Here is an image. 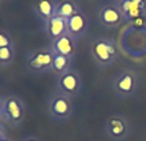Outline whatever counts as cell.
Here are the masks:
<instances>
[{
	"instance_id": "6da1fadb",
	"label": "cell",
	"mask_w": 146,
	"mask_h": 141,
	"mask_svg": "<svg viewBox=\"0 0 146 141\" xmlns=\"http://www.w3.org/2000/svg\"><path fill=\"white\" fill-rule=\"evenodd\" d=\"M83 82L81 74L71 67L70 70H67L66 73L60 74L56 77V89L57 93L67 96L72 99V97L78 96L82 90Z\"/></svg>"
},
{
	"instance_id": "7a4b0ae2",
	"label": "cell",
	"mask_w": 146,
	"mask_h": 141,
	"mask_svg": "<svg viewBox=\"0 0 146 141\" xmlns=\"http://www.w3.org/2000/svg\"><path fill=\"white\" fill-rule=\"evenodd\" d=\"M48 112L55 121H67L74 112L72 99L56 93L48 102Z\"/></svg>"
},
{
	"instance_id": "3957f363",
	"label": "cell",
	"mask_w": 146,
	"mask_h": 141,
	"mask_svg": "<svg viewBox=\"0 0 146 141\" xmlns=\"http://www.w3.org/2000/svg\"><path fill=\"white\" fill-rule=\"evenodd\" d=\"M131 125L126 116L123 115H113L105 122L104 132L105 136L111 141H123L126 140L130 134Z\"/></svg>"
},
{
	"instance_id": "277c9868",
	"label": "cell",
	"mask_w": 146,
	"mask_h": 141,
	"mask_svg": "<svg viewBox=\"0 0 146 141\" xmlns=\"http://www.w3.org/2000/svg\"><path fill=\"white\" fill-rule=\"evenodd\" d=\"M113 92L121 99L131 97L138 89V77L133 70H126L115 78L112 85Z\"/></svg>"
},
{
	"instance_id": "5b68a950",
	"label": "cell",
	"mask_w": 146,
	"mask_h": 141,
	"mask_svg": "<svg viewBox=\"0 0 146 141\" xmlns=\"http://www.w3.org/2000/svg\"><path fill=\"white\" fill-rule=\"evenodd\" d=\"M93 58L100 66H109L112 64L117 58V52L112 41L107 39H98L93 43L92 47Z\"/></svg>"
},
{
	"instance_id": "8992f818",
	"label": "cell",
	"mask_w": 146,
	"mask_h": 141,
	"mask_svg": "<svg viewBox=\"0 0 146 141\" xmlns=\"http://www.w3.org/2000/svg\"><path fill=\"white\" fill-rule=\"evenodd\" d=\"M55 53L52 52L51 48H42L32 52L27 56V67L33 73H46L52 70V63H53Z\"/></svg>"
},
{
	"instance_id": "52a82bcc",
	"label": "cell",
	"mask_w": 146,
	"mask_h": 141,
	"mask_svg": "<svg viewBox=\"0 0 146 141\" xmlns=\"http://www.w3.org/2000/svg\"><path fill=\"white\" fill-rule=\"evenodd\" d=\"M88 27H89V19L82 11H78L67 19V34H70L75 41L85 36V33L88 32Z\"/></svg>"
},
{
	"instance_id": "ba28073f",
	"label": "cell",
	"mask_w": 146,
	"mask_h": 141,
	"mask_svg": "<svg viewBox=\"0 0 146 141\" xmlns=\"http://www.w3.org/2000/svg\"><path fill=\"white\" fill-rule=\"evenodd\" d=\"M98 19L107 27H116L124 21V18H123V14L119 6L108 4V6H104L98 11Z\"/></svg>"
},
{
	"instance_id": "9c48e42d",
	"label": "cell",
	"mask_w": 146,
	"mask_h": 141,
	"mask_svg": "<svg viewBox=\"0 0 146 141\" xmlns=\"http://www.w3.org/2000/svg\"><path fill=\"white\" fill-rule=\"evenodd\" d=\"M53 53L56 55H63V56H68V58L74 59V55H75L76 47H75V40L71 37L70 34H63L60 36L59 39L51 41V47Z\"/></svg>"
},
{
	"instance_id": "30bf717a",
	"label": "cell",
	"mask_w": 146,
	"mask_h": 141,
	"mask_svg": "<svg viewBox=\"0 0 146 141\" xmlns=\"http://www.w3.org/2000/svg\"><path fill=\"white\" fill-rule=\"evenodd\" d=\"M7 119L11 122L13 125H19L21 122L23 121L25 116V108L22 106V103L17 97H7L4 100V111Z\"/></svg>"
},
{
	"instance_id": "8fae6325",
	"label": "cell",
	"mask_w": 146,
	"mask_h": 141,
	"mask_svg": "<svg viewBox=\"0 0 146 141\" xmlns=\"http://www.w3.org/2000/svg\"><path fill=\"white\" fill-rule=\"evenodd\" d=\"M45 32L48 34V37L51 39V41L59 39L60 36L67 33V19H64V18L55 14L51 19L45 23Z\"/></svg>"
},
{
	"instance_id": "7c38bea8",
	"label": "cell",
	"mask_w": 146,
	"mask_h": 141,
	"mask_svg": "<svg viewBox=\"0 0 146 141\" xmlns=\"http://www.w3.org/2000/svg\"><path fill=\"white\" fill-rule=\"evenodd\" d=\"M78 11H81V8H79V6L76 4L74 0H60V1H56L55 14L64 18V19L71 18Z\"/></svg>"
},
{
	"instance_id": "4fadbf2b",
	"label": "cell",
	"mask_w": 146,
	"mask_h": 141,
	"mask_svg": "<svg viewBox=\"0 0 146 141\" xmlns=\"http://www.w3.org/2000/svg\"><path fill=\"white\" fill-rule=\"evenodd\" d=\"M55 6H56V1L53 0H37L34 10L38 17L42 19L44 25L55 15Z\"/></svg>"
},
{
	"instance_id": "5bb4252c",
	"label": "cell",
	"mask_w": 146,
	"mask_h": 141,
	"mask_svg": "<svg viewBox=\"0 0 146 141\" xmlns=\"http://www.w3.org/2000/svg\"><path fill=\"white\" fill-rule=\"evenodd\" d=\"M71 64H72V58L63 56V55H56L55 53L53 63H52V71L56 74V77H57V76L66 73L67 70H70Z\"/></svg>"
},
{
	"instance_id": "9a60e30c",
	"label": "cell",
	"mask_w": 146,
	"mask_h": 141,
	"mask_svg": "<svg viewBox=\"0 0 146 141\" xmlns=\"http://www.w3.org/2000/svg\"><path fill=\"white\" fill-rule=\"evenodd\" d=\"M15 56V49L13 47H6V48H0V64L1 66H6L10 64L14 60Z\"/></svg>"
},
{
	"instance_id": "2e32d148",
	"label": "cell",
	"mask_w": 146,
	"mask_h": 141,
	"mask_svg": "<svg viewBox=\"0 0 146 141\" xmlns=\"http://www.w3.org/2000/svg\"><path fill=\"white\" fill-rule=\"evenodd\" d=\"M6 47H13V39L7 32L0 30V48H6Z\"/></svg>"
},
{
	"instance_id": "e0dca14e",
	"label": "cell",
	"mask_w": 146,
	"mask_h": 141,
	"mask_svg": "<svg viewBox=\"0 0 146 141\" xmlns=\"http://www.w3.org/2000/svg\"><path fill=\"white\" fill-rule=\"evenodd\" d=\"M3 111H4V100L0 99V114H3Z\"/></svg>"
},
{
	"instance_id": "ac0fdd59",
	"label": "cell",
	"mask_w": 146,
	"mask_h": 141,
	"mask_svg": "<svg viewBox=\"0 0 146 141\" xmlns=\"http://www.w3.org/2000/svg\"><path fill=\"white\" fill-rule=\"evenodd\" d=\"M23 141H41V140H38L36 137H27V138H25Z\"/></svg>"
},
{
	"instance_id": "d6986e66",
	"label": "cell",
	"mask_w": 146,
	"mask_h": 141,
	"mask_svg": "<svg viewBox=\"0 0 146 141\" xmlns=\"http://www.w3.org/2000/svg\"><path fill=\"white\" fill-rule=\"evenodd\" d=\"M4 138H6V137H3V136L0 134V141H3V140H4Z\"/></svg>"
},
{
	"instance_id": "ffe728a7",
	"label": "cell",
	"mask_w": 146,
	"mask_h": 141,
	"mask_svg": "<svg viewBox=\"0 0 146 141\" xmlns=\"http://www.w3.org/2000/svg\"><path fill=\"white\" fill-rule=\"evenodd\" d=\"M3 141H10V140H8V138H4V140H3Z\"/></svg>"
}]
</instances>
